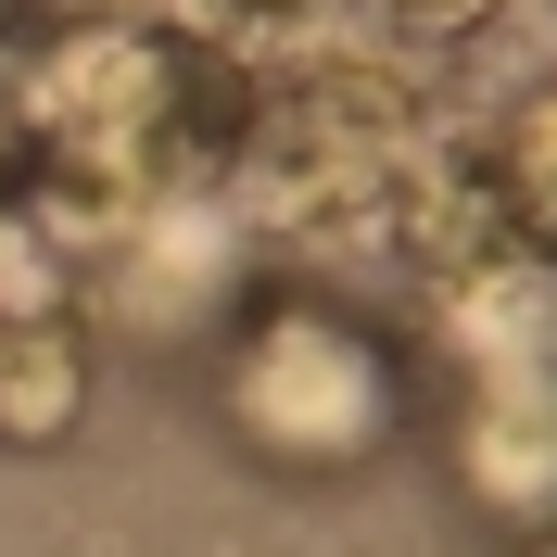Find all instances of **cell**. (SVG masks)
<instances>
[{
	"instance_id": "1",
	"label": "cell",
	"mask_w": 557,
	"mask_h": 557,
	"mask_svg": "<svg viewBox=\"0 0 557 557\" xmlns=\"http://www.w3.org/2000/svg\"><path fill=\"white\" fill-rule=\"evenodd\" d=\"M242 406L278 444H355V431L381 418V381H368V355H355L343 330H305V317H292V330H267Z\"/></svg>"
}]
</instances>
